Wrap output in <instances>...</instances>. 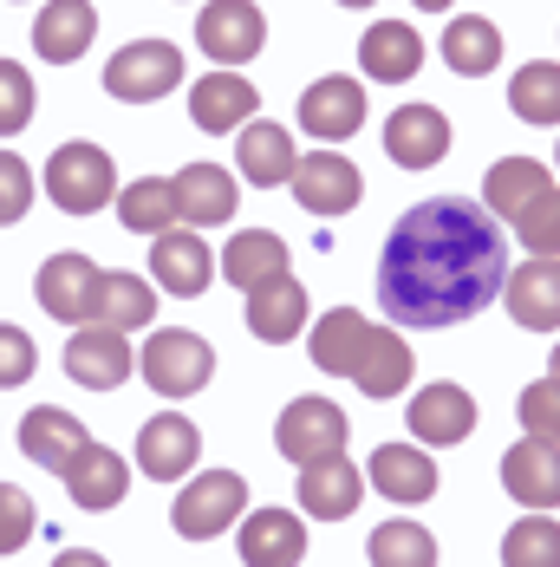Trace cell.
Returning a JSON list of instances; mask_svg holds the SVG:
<instances>
[{
  "instance_id": "74e56055",
  "label": "cell",
  "mask_w": 560,
  "mask_h": 567,
  "mask_svg": "<svg viewBox=\"0 0 560 567\" xmlns=\"http://www.w3.org/2000/svg\"><path fill=\"white\" fill-rule=\"evenodd\" d=\"M515 241L528 255H560V189H541L521 216H515Z\"/></svg>"
},
{
  "instance_id": "4dcf8cb0",
  "label": "cell",
  "mask_w": 560,
  "mask_h": 567,
  "mask_svg": "<svg viewBox=\"0 0 560 567\" xmlns=\"http://www.w3.org/2000/svg\"><path fill=\"white\" fill-rule=\"evenodd\" d=\"M85 320L124 327V333H131V327H151V320H157V293H151V281H137V275H98Z\"/></svg>"
},
{
  "instance_id": "ee69618b",
  "label": "cell",
  "mask_w": 560,
  "mask_h": 567,
  "mask_svg": "<svg viewBox=\"0 0 560 567\" xmlns=\"http://www.w3.org/2000/svg\"><path fill=\"white\" fill-rule=\"evenodd\" d=\"M411 7H431V13H444V7H456V0H411Z\"/></svg>"
},
{
  "instance_id": "ac0fdd59",
  "label": "cell",
  "mask_w": 560,
  "mask_h": 567,
  "mask_svg": "<svg viewBox=\"0 0 560 567\" xmlns=\"http://www.w3.org/2000/svg\"><path fill=\"white\" fill-rule=\"evenodd\" d=\"M385 151H392L397 171H431V164H444L449 117L437 112V105H404V112H392V124H385Z\"/></svg>"
},
{
  "instance_id": "5bb4252c",
  "label": "cell",
  "mask_w": 560,
  "mask_h": 567,
  "mask_svg": "<svg viewBox=\"0 0 560 567\" xmlns=\"http://www.w3.org/2000/svg\"><path fill=\"white\" fill-rule=\"evenodd\" d=\"M235 548L248 567H293L307 561V522L293 509H255L235 528Z\"/></svg>"
},
{
  "instance_id": "44dd1931",
  "label": "cell",
  "mask_w": 560,
  "mask_h": 567,
  "mask_svg": "<svg viewBox=\"0 0 560 567\" xmlns=\"http://www.w3.org/2000/svg\"><path fill=\"white\" fill-rule=\"evenodd\" d=\"M404 424H411L417 444H463L476 431V398L463 392V385H424V392L411 398Z\"/></svg>"
},
{
  "instance_id": "ab89813d",
  "label": "cell",
  "mask_w": 560,
  "mask_h": 567,
  "mask_svg": "<svg viewBox=\"0 0 560 567\" xmlns=\"http://www.w3.org/2000/svg\"><path fill=\"white\" fill-rule=\"evenodd\" d=\"M0 85H7L0 131L13 137V131H27V117H33V79H27V65H20V59H7V65H0Z\"/></svg>"
},
{
  "instance_id": "e575fe53",
  "label": "cell",
  "mask_w": 560,
  "mask_h": 567,
  "mask_svg": "<svg viewBox=\"0 0 560 567\" xmlns=\"http://www.w3.org/2000/svg\"><path fill=\"white\" fill-rule=\"evenodd\" d=\"M365 561L372 567H437V535L417 528V522H385V528H372Z\"/></svg>"
},
{
  "instance_id": "484cf974",
  "label": "cell",
  "mask_w": 560,
  "mask_h": 567,
  "mask_svg": "<svg viewBox=\"0 0 560 567\" xmlns=\"http://www.w3.org/2000/svg\"><path fill=\"white\" fill-rule=\"evenodd\" d=\"M235 164L241 176L255 183V189H280V183H293L300 171V157H293V137L280 131V124H241V144H235Z\"/></svg>"
},
{
  "instance_id": "3957f363",
  "label": "cell",
  "mask_w": 560,
  "mask_h": 567,
  "mask_svg": "<svg viewBox=\"0 0 560 567\" xmlns=\"http://www.w3.org/2000/svg\"><path fill=\"white\" fill-rule=\"evenodd\" d=\"M46 196H53L65 216H98L117 196V164L98 144L72 137V144H59L53 157H46Z\"/></svg>"
},
{
  "instance_id": "f6af8a7d",
  "label": "cell",
  "mask_w": 560,
  "mask_h": 567,
  "mask_svg": "<svg viewBox=\"0 0 560 567\" xmlns=\"http://www.w3.org/2000/svg\"><path fill=\"white\" fill-rule=\"evenodd\" d=\"M339 7H378V0H339Z\"/></svg>"
},
{
  "instance_id": "7402d4cb",
  "label": "cell",
  "mask_w": 560,
  "mask_h": 567,
  "mask_svg": "<svg viewBox=\"0 0 560 567\" xmlns=\"http://www.w3.org/2000/svg\"><path fill=\"white\" fill-rule=\"evenodd\" d=\"M85 444H92V437H85V424H79L72 411L40 404V411L20 417V451H27V463H40V470H53V476H65L72 456L85 451Z\"/></svg>"
},
{
  "instance_id": "b9f144b4",
  "label": "cell",
  "mask_w": 560,
  "mask_h": 567,
  "mask_svg": "<svg viewBox=\"0 0 560 567\" xmlns=\"http://www.w3.org/2000/svg\"><path fill=\"white\" fill-rule=\"evenodd\" d=\"M0 223H20L27 216V203H33V171H27V157H0Z\"/></svg>"
},
{
  "instance_id": "4316f807",
  "label": "cell",
  "mask_w": 560,
  "mask_h": 567,
  "mask_svg": "<svg viewBox=\"0 0 560 567\" xmlns=\"http://www.w3.org/2000/svg\"><path fill=\"white\" fill-rule=\"evenodd\" d=\"M169 183H176V209H183L189 228H216L235 216V176L222 164H189V171H176Z\"/></svg>"
},
{
  "instance_id": "d6a6232c",
  "label": "cell",
  "mask_w": 560,
  "mask_h": 567,
  "mask_svg": "<svg viewBox=\"0 0 560 567\" xmlns=\"http://www.w3.org/2000/svg\"><path fill=\"white\" fill-rule=\"evenodd\" d=\"M444 59H449L456 79H483V72H496V59H502V33H496V20H483V13L449 20L444 27Z\"/></svg>"
},
{
  "instance_id": "6da1fadb",
  "label": "cell",
  "mask_w": 560,
  "mask_h": 567,
  "mask_svg": "<svg viewBox=\"0 0 560 567\" xmlns=\"http://www.w3.org/2000/svg\"><path fill=\"white\" fill-rule=\"evenodd\" d=\"M508 275V241L489 203L424 196L385 235L378 255V307L397 327H456L476 320Z\"/></svg>"
},
{
  "instance_id": "8fae6325",
  "label": "cell",
  "mask_w": 560,
  "mask_h": 567,
  "mask_svg": "<svg viewBox=\"0 0 560 567\" xmlns=\"http://www.w3.org/2000/svg\"><path fill=\"white\" fill-rule=\"evenodd\" d=\"M300 124H307V137H320V144L359 137V124H365V85L345 79V72L313 79V85L300 92Z\"/></svg>"
},
{
  "instance_id": "ffe728a7",
  "label": "cell",
  "mask_w": 560,
  "mask_h": 567,
  "mask_svg": "<svg viewBox=\"0 0 560 567\" xmlns=\"http://www.w3.org/2000/svg\"><path fill=\"white\" fill-rule=\"evenodd\" d=\"M65 496L79 503V509H117L124 496H131V463L105 444H85V451L72 456V470H65Z\"/></svg>"
},
{
  "instance_id": "9a60e30c",
  "label": "cell",
  "mask_w": 560,
  "mask_h": 567,
  "mask_svg": "<svg viewBox=\"0 0 560 567\" xmlns=\"http://www.w3.org/2000/svg\"><path fill=\"white\" fill-rule=\"evenodd\" d=\"M508 320H521L528 333H554L560 327V261L554 255H535L528 268H515L502 281Z\"/></svg>"
},
{
  "instance_id": "30bf717a",
  "label": "cell",
  "mask_w": 560,
  "mask_h": 567,
  "mask_svg": "<svg viewBox=\"0 0 560 567\" xmlns=\"http://www.w3.org/2000/svg\"><path fill=\"white\" fill-rule=\"evenodd\" d=\"M196 40H203L209 59L241 65V59H255L268 47V20H261L255 0H209V7L196 13Z\"/></svg>"
},
{
  "instance_id": "cb8c5ba5",
  "label": "cell",
  "mask_w": 560,
  "mask_h": 567,
  "mask_svg": "<svg viewBox=\"0 0 560 567\" xmlns=\"http://www.w3.org/2000/svg\"><path fill=\"white\" fill-rule=\"evenodd\" d=\"M248 333L268 346H287L307 333V287L293 281V275H274V281H261L248 293Z\"/></svg>"
},
{
  "instance_id": "4fadbf2b",
  "label": "cell",
  "mask_w": 560,
  "mask_h": 567,
  "mask_svg": "<svg viewBox=\"0 0 560 567\" xmlns=\"http://www.w3.org/2000/svg\"><path fill=\"white\" fill-rule=\"evenodd\" d=\"M502 483L515 503H528V509H554L560 503V444L554 437H521V444H508L502 456Z\"/></svg>"
},
{
  "instance_id": "ba28073f",
  "label": "cell",
  "mask_w": 560,
  "mask_h": 567,
  "mask_svg": "<svg viewBox=\"0 0 560 567\" xmlns=\"http://www.w3.org/2000/svg\"><path fill=\"white\" fill-rule=\"evenodd\" d=\"M222 275V255H209V241H203V228H164L157 241H151V281L164 287V293H183V300H196V293H209V281Z\"/></svg>"
},
{
  "instance_id": "7a4b0ae2",
  "label": "cell",
  "mask_w": 560,
  "mask_h": 567,
  "mask_svg": "<svg viewBox=\"0 0 560 567\" xmlns=\"http://www.w3.org/2000/svg\"><path fill=\"white\" fill-rule=\"evenodd\" d=\"M313 365L333 372V379H352L365 398H397L411 392V340L397 327H378V320H359V307H333L326 320H313Z\"/></svg>"
},
{
  "instance_id": "5b68a950",
  "label": "cell",
  "mask_w": 560,
  "mask_h": 567,
  "mask_svg": "<svg viewBox=\"0 0 560 567\" xmlns=\"http://www.w3.org/2000/svg\"><path fill=\"white\" fill-rule=\"evenodd\" d=\"M345 437H352V424H345V411H339L333 398H293L274 424V451L287 456L293 470H307V463H320V456H339Z\"/></svg>"
},
{
  "instance_id": "e0dca14e",
  "label": "cell",
  "mask_w": 560,
  "mask_h": 567,
  "mask_svg": "<svg viewBox=\"0 0 560 567\" xmlns=\"http://www.w3.org/2000/svg\"><path fill=\"white\" fill-rule=\"evenodd\" d=\"M196 451H203V437H196V424H189L183 411H164V417H151V424L137 431V470H144L151 483L189 476V470H196Z\"/></svg>"
},
{
  "instance_id": "7dc6e473",
  "label": "cell",
  "mask_w": 560,
  "mask_h": 567,
  "mask_svg": "<svg viewBox=\"0 0 560 567\" xmlns=\"http://www.w3.org/2000/svg\"><path fill=\"white\" fill-rule=\"evenodd\" d=\"M554 164H560V151H554Z\"/></svg>"
},
{
  "instance_id": "f1b7e54d",
  "label": "cell",
  "mask_w": 560,
  "mask_h": 567,
  "mask_svg": "<svg viewBox=\"0 0 560 567\" xmlns=\"http://www.w3.org/2000/svg\"><path fill=\"white\" fill-rule=\"evenodd\" d=\"M92 287H98V268L85 255H53L40 268V307L53 320H85L92 313Z\"/></svg>"
},
{
  "instance_id": "60d3db41",
  "label": "cell",
  "mask_w": 560,
  "mask_h": 567,
  "mask_svg": "<svg viewBox=\"0 0 560 567\" xmlns=\"http://www.w3.org/2000/svg\"><path fill=\"white\" fill-rule=\"evenodd\" d=\"M40 522H33V503H27V489L20 483H0V548L13 555V548H27V535H33Z\"/></svg>"
},
{
  "instance_id": "8d00e7d4",
  "label": "cell",
  "mask_w": 560,
  "mask_h": 567,
  "mask_svg": "<svg viewBox=\"0 0 560 567\" xmlns=\"http://www.w3.org/2000/svg\"><path fill=\"white\" fill-rule=\"evenodd\" d=\"M502 561L508 567H560V522L528 515L502 535Z\"/></svg>"
},
{
  "instance_id": "bcb514c9",
  "label": "cell",
  "mask_w": 560,
  "mask_h": 567,
  "mask_svg": "<svg viewBox=\"0 0 560 567\" xmlns=\"http://www.w3.org/2000/svg\"><path fill=\"white\" fill-rule=\"evenodd\" d=\"M548 372H560V346H554V359H548Z\"/></svg>"
},
{
  "instance_id": "f546056e",
  "label": "cell",
  "mask_w": 560,
  "mask_h": 567,
  "mask_svg": "<svg viewBox=\"0 0 560 567\" xmlns=\"http://www.w3.org/2000/svg\"><path fill=\"white\" fill-rule=\"evenodd\" d=\"M222 275L241 287V293H255L261 281L287 275V241H280L274 228H241L222 248Z\"/></svg>"
},
{
  "instance_id": "9c48e42d",
  "label": "cell",
  "mask_w": 560,
  "mask_h": 567,
  "mask_svg": "<svg viewBox=\"0 0 560 567\" xmlns=\"http://www.w3.org/2000/svg\"><path fill=\"white\" fill-rule=\"evenodd\" d=\"M287 189L300 196V209H307V216H352V209H359V196H365L359 164H352V157H339V151H313V157H300V171H293Z\"/></svg>"
},
{
  "instance_id": "603a6c76",
  "label": "cell",
  "mask_w": 560,
  "mask_h": 567,
  "mask_svg": "<svg viewBox=\"0 0 560 567\" xmlns=\"http://www.w3.org/2000/svg\"><path fill=\"white\" fill-rule=\"evenodd\" d=\"M261 112V92L228 65V72H209V79H196L189 85V117L203 124V131H241L248 117Z\"/></svg>"
},
{
  "instance_id": "836d02e7",
  "label": "cell",
  "mask_w": 560,
  "mask_h": 567,
  "mask_svg": "<svg viewBox=\"0 0 560 567\" xmlns=\"http://www.w3.org/2000/svg\"><path fill=\"white\" fill-rule=\"evenodd\" d=\"M117 223L131 228V235H164V228H176L183 223L176 183H169V176H144V183L117 189Z\"/></svg>"
},
{
  "instance_id": "83f0119b",
  "label": "cell",
  "mask_w": 560,
  "mask_h": 567,
  "mask_svg": "<svg viewBox=\"0 0 560 567\" xmlns=\"http://www.w3.org/2000/svg\"><path fill=\"white\" fill-rule=\"evenodd\" d=\"M359 65L365 79H385V85H404L417 65H424V40L404 27V20H378L365 40H359Z\"/></svg>"
},
{
  "instance_id": "d4e9b609",
  "label": "cell",
  "mask_w": 560,
  "mask_h": 567,
  "mask_svg": "<svg viewBox=\"0 0 560 567\" xmlns=\"http://www.w3.org/2000/svg\"><path fill=\"white\" fill-rule=\"evenodd\" d=\"M365 476H372V489L392 496V503H431V496H437V463L424 451H411V444H378L372 463H365Z\"/></svg>"
},
{
  "instance_id": "1f68e13d",
  "label": "cell",
  "mask_w": 560,
  "mask_h": 567,
  "mask_svg": "<svg viewBox=\"0 0 560 567\" xmlns=\"http://www.w3.org/2000/svg\"><path fill=\"white\" fill-rule=\"evenodd\" d=\"M541 189H554L548 183V164H535V157H502V164H489V176H483V203H489V216H521Z\"/></svg>"
},
{
  "instance_id": "d6986e66",
  "label": "cell",
  "mask_w": 560,
  "mask_h": 567,
  "mask_svg": "<svg viewBox=\"0 0 560 567\" xmlns=\"http://www.w3.org/2000/svg\"><path fill=\"white\" fill-rule=\"evenodd\" d=\"M92 33H98V7L92 0H46L40 20H33V53L46 65H72V59H85Z\"/></svg>"
},
{
  "instance_id": "52a82bcc",
  "label": "cell",
  "mask_w": 560,
  "mask_h": 567,
  "mask_svg": "<svg viewBox=\"0 0 560 567\" xmlns=\"http://www.w3.org/2000/svg\"><path fill=\"white\" fill-rule=\"evenodd\" d=\"M176 85H183V53L169 40H131L105 65V92L124 99V105H151V99H164Z\"/></svg>"
},
{
  "instance_id": "d590c367",
  "label": "cell",
  "mask_w": 560,
  "mask_h": 567,
  "mask_svg": "<svg viewBox=\"0 0 560 567\" xmlns=\"http://www.w3.org/2000/svg\"><path fill=\"white\" fill-rule=\"evenodd\" d=\"M508 112H521L528 124H560V65L554 59H535L515 72L508 85Z\"/></svg>"
},
{
  "instance_id": "f35d334b",
  "label": "cell",
  "mask_w": 560,
  "mask_h": 567,
  "mask_svg": "<svg viewBox=\"0 0 560 567\" xmlns=\"http://www.w3.org/2000/svg\"><path fill=\"white\" fill-rule=\"evenodd\" d=\"M521 424H528L535 437H554L560 444V372L554 379H535V385L521 392Z\"/></svg>"
},
{
  "instance_id": "277c9868",
  "label": "cell",
  "mask_w": 560,
  "mask_h": 567,
  "mask_svg": "<svg viewBox=\"0 0 560 567\" xmlns=\"http://www.w3.org/2000/svg\"><path fill=\"white\" fill-rule=\"evenodd\" d=\"M209 372H216L209 340H196V333H183V327L151 333L144 352H137V379H151V392H164V398L203 392V385H209Z\"/></svg>"
},
{
  "instance_id": "2e32d148",
  "label": "cell",
  "mask_w": 560,
  "mask_h": 567,
  "mask_svg": "<svg viewBox=\"0 0 560 567\" xmlns=\"http://www.w3.org/2000/svg\"><path fill=\"white\" fill-rule=\"evenodd\" d=\"M359 496H365V476H359V463L345 451L300 470V509L313 515V522H345V515L359 509Z\"/></svg>"
},
{
  "instance_id": "7bdbcfd3",
  "label": "cell",
  "mask_w": 560,
  "mask_h": 567,
  "mask_svg": "<svg viewBox=\"0 0 560 567\" xmlns=\"http://www.w3.org/2000/svg\"><path fill=\"white\" fill-rule=\"evenodd\" d=\"M33 359H40L33 340L7 320V327H0V379H7V385H27V379H33Z\"/></svg>"
},
{
  "instance_id": "7c38bea8",
  "label": "cell",
  "mask_w": 560,
  "mask_h": 567,
  "mask_svg": "<svg viewBox=\"0 0 560 567\" xmlns=\"http://www.w3.org/2000/svg\"><path fill=\"white\" fill-rule=\"evenodd\" d=\"M131 346H124V327H79L72 333V346H65V372L85 385V392H112V385H124L131 379Z\"/></svg>"
},
{
  "instance_id": "8992f818",
  "label": "cell",
  "mask_w": 560,
  "mask_h": 567,
  "mask_svg": "<svg viewBox=\"0 0 560 567\" xmlns=\"http://www.w3.org/2000/svg\"><path fill=\"white\" fill-rule=\"evenodd\" d=\"M241 509H248V483H241L235 470H209V476H189V483H183V496H176L169 522H176L183 542H209V535L235 528V515Z\"/></svg>"
}]
</instances>
